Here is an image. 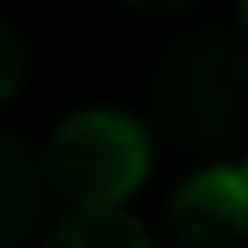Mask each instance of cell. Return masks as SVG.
<instances>
[{"label":"cell","instance_id":"obj_1","mask_svg":"<svg viewBox=\"0 0 248 248\" xmlns=\"http://www.w3.org/2000/svg\"><path fill=\"white\" fill-rule=\"evenodd\" d=\"M153 113L186 153H226L248 136V34H181L153 68Z\"/></svg>","mask_w":248,"mask_h":248},{"label":"cell","instance_id":"obj_2","mask_svg":"<svg viewBox=\"0 0 248 248\" xmlns=\"http://www.w3.org/2000/svg\"><path fill=\"white\" fill-rule=\"evenodd\" d=\"M46 175L68 209H96V203H124L153 170V141L130 113L85 108L57 124L46 141Z\"/></svg>","mask_w":248,"mask_h":248},{"label":"cell","instance_id":"obj_3","mask_svg":"<svg viewBox=\"0 0 248 248\" xmlns=\"http://www.w3.org/2000/svg\"><path fill=\"white\" fill-rule=\"evenodd\" d=\"M175 248H243L248 243V170L209 164L164 209Z\"/></svg>","mask_w":248,"mask_h":248},{"label":"cell","instance_id":"obj_4","mask_svg":"<svg viewBox=\"0 0 248 248\" xmlns=\"http://www.w3.org/2000/svg\"><path fill=\"white\" fill-rule=\"evenodd\" d=\"M51 175L46 158L29 141H17L12 130H0V248H23L51 209Z\"/></svg>","mask_w":248,"mask_h":248},{"label":"cell","instance_id":"obj_5","mask_svg":"<svg viewBox=\"0 0 248 248\" xmlns=\"http://www.w3.org/2000/svg\"><path fill=\"white\" fill-rule=\"evenodd\" d=\"M46 248H158V243L136 215H124V203H96V209H68L51 226Z\"/></svg>","mask_w":248,"mask_h":248},{"label":"cell","instance_id":"obj_6","mask_svg":"<svg viewBox=\"0 0 248 248\" xmlns=\"http://www.w3.org/2000/svg\"><path fill=\"white\" fill-rule=\"evenodd\" d=\"M23 85V40L0 23V102H12Z\"/></svg>","mask_w":248,"mask_h":248},{"label":"cell","instance_id":"obj_7","mask_svg":"<svg viewBox=\"0 0 248 248\" xmlns=\"http://www.w3.org/2000/svg\"><path fill=\"white\" fill-rule=\"evenodd\" d=\"M130 6H141V12H186L192 0H130Z\"/></svg>","mask_w":248,"mask_h":248},{"label":"cell","instance_id":"obj_8","mask_svg":"<svg viewBox=\"0 0 248 248\" xmlns=\"http://www.w3.org/2000/svg\"><path fill=\"white\" fill-rule=\"evenodd\" d=\"M237 29H243V34H248V0H243V12H237Z\"/></svg>","mask_w":248,"mask_h":248},{"label":"cell","instance_id":"obj_9","mask_svg":"<svg viewBox=\"0 0 248 248\" xmlns=\"http://www.w3.org/2000/svg\"><path fill=\"white\" fill-rule=\"evenodd\" d=\"M243 170H248V158H243Z\"/></svg>","mask_w":248,"mask_h":248}]
</instances>
